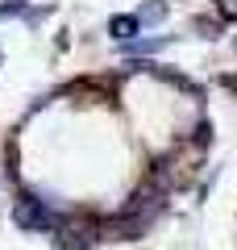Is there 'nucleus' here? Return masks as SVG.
<instances>
[{
    "label": "nucleus",
    "instance_id": "1",
    "mask_svg": "<svg viewBox=\"0 0 237 250\" xmlns=\"http://www.w3.org/2000/svg\"><path fill=\"white\" fill-rule=\"evenodd\" d=\"M13 221L25 225V229H46V225H54L50 213L42 208V200H34V196H21V200H17V208H13Z\"/></svg>",
    "mask_w": 237,
    "mask_h": 250
},
{
    "label": "nucleus",
    "instance_id": "2",
    "mask_svg": "<svg viewBox=\"0 0 237 250\" xmlns=\"http://www.w3.org/2000/svg\"><path fill=\"white\" fill-rule=\"evenodd\" d=\"M62 250H83V246H92V242H96V225H92V221H67V225H62Z\"/></svg>",
    "mask_w": 237,
    "mask_h": 250
},
{
    "label": "nucleus",
    "instance_id": "3",
    "mask_svg": "<svg viewBox=\"0 0 237 250\" xmlns=\"http://www.w3.org/2000/svg\"><path fill=\"white\" fill-rule=\"evenodd\" d=\"M138 29H141V25H138V17H129V13H125V17H113V21H108V34L121 38V42H129Z\"/></svg>",
    "mask_w": 237,
    "mask_h": 250
},
{
    "label": "nucleus",
    "instance_id": "4",
    "mask_svg": "<svg viewBox=\"0 0 237 250\" xmlns=\"http://www.w3.org/2000/svg\"><path fill=\"white\" fill-rule=\"evenodd\" d=\"M162 17H167V4H162V0H150V4H141L138 25H154V21H162Z\"/></svg>",
    "mask_w": 237,
    "mask_h": 250
},
{
    "label": "nucleus",
    "instance_id": "5",
    "mask_svg": "<svg viewBox=\"0 0 237 250\" xmlns=\"http://www.w3.org/2000/svg\"><path fill=\"white\" fill-rule=\"evenodd\" d=\"M220 13L225 17H237V0H220Z\"/></svg>",
    "mask_w": 237,
    "mask_h": 250
},
{
    "label": "nucleus",
    "instance_id": "6",
    "mask_svg": "<svg viewBox=\"0 0 237 250\" xmlns=\"http://www.w3.org/2000/svg\"><path fill=\"white\" fill-rule=\"evenodd\" d=\"M225 88H229V92H237V75H229V80H225Z\"/></svg>",
    "mask_w": 237,
    "mask_h": 250
}]
</instances>
